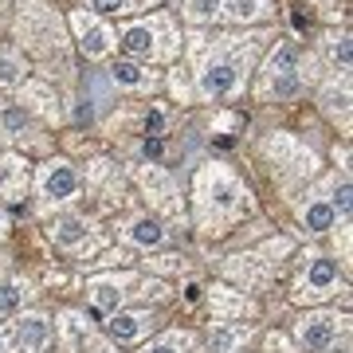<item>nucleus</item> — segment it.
Returning <instances> with one entry per match:
<instances>
[{
	"label": "nucleus",
	"instance_id": "obj_1",
	"mask_svg": "<svg viewBox=\"0 0 353 353\" xmlns=\"http://www.w3.org/2000/svg\"><path fill=\"white\" fill-rule=\"evenodd\" d=\"M255 51L259 43H232V36H224L216 48H208L201 55V67H196V94L204 102H224L232 94H240L248 75H252Z\"/></svg>",
	"mask_w": 353,
	"mask_h": 353
},
{
	"label": "nucleus",
	"instance_id": "obj_2",
	"mask_svg": "<svg viewBox=\"0 0 353 353\" xmlns=\"http://www.w3.org/2000/svg\"><path fill=\"white\" fill-rule=\"evenodd\" d=\"M248 208H252V192L228 169H220V165L201 169V176H196V224L204 232H224V224H232Z\"/></svg>",
	"mask_w": 353,
	"mask_h": 353
},
{
	"label": "nucleus",
	"instance_id": "obj_3",
	"mask_svg": "<svg viewBox=\"0 0 353 353\" xmlns=\"http://www.w3.org/2000/svg\"><path fill=\"white\" fill-rule=\"evenodd\" d=\"M118 43L126 55L134 59H145V63H161L169 55H176L181 48V36H176L173 20L165 12H153L150 20H138V24H126L118 32Z\"/></svg>",
	"mask_w": 353,
	"mask_h": 353
},
{
	"label": "nucleus",
	"instance_id": "obj_4",
	"mask_svg": "<svg viewBox=\"0 0 353 353\" xmlns=\"http://www.w3.org/2000/svg\"><path fill=\"white\" fill-rule=\"evenodd\" d=\"M303 90V51L294 43H279L275 55L267 59L263 94L267 99H294Z\"/></svg>",
	"mask_w": 353,
	"mask_h": 353
},
{
	"label": "nucleus",
	"instance_id": "obj_5",
	"mask_svg": "<svg viewBox=\"0 0 353 353\" xmlns=\"http://www.w3.org/2000/svg\"><path fill=\"white\" fill-rule=\"evenodd\" d=\"M338 290H341L338 263H334L330 255H310L306 271L299 275V283H294V299H299V303H322V299L338 294Z\"/></svg>",
	"mask_w": 353,
	"mask_h": 353
},
{
	"label": "nucleus",
	"instance_id": "obj_6",
	"mask_svg": "<svg viewBox=\"0 0 353 353\" xmlns=\"http://www.w3.org/2000/svg\"><path fill=\"white\" fill-rule=\"evenodd\" d=\"M36 192H39V201L43 204H67V201H75L79 196V173H75V165H67V161H48V165H39V173H36Z\"/></svg>",
	"mask_w": 353,
	"mask_h": 353
},
{
	"label": "nucleus",
	"instance_id": "obj_7",
	"mask_svg": "<svg viewBox=\"0 0 353 353\" xmlns=\"http://www.w3.org/2000/svg\"><path fill=\"white\" fill-rule=\"evenodd\" d=\"M338 334H345V318L330 314V310H314V314H306L294 326V338H299V345L306 353H326L338 341Z\"/></svg>",
	"mask_w": 353,
	"mask_h": 353
},
{
	"label": "nucleus",
	"instance_id": "obj_8",
	"mask_svg": "<svg viewBox=\"0 0 353 353\" xmlns=\"http://www.w3.org/2000/svg\"><path fill=\"white\" fill-rule=\"evenodd\" d=\"M48 236H51V243H55V248L75 252V255L94 252V248H99V236H94V232H90V224H87V220H79V216H55V220H51V228H48Z\"/></svg>",
	"mask_w": 353,
	"mask_h": 353
},
{
	"label": "nucleus",
	"instance_id": "obj_9",
	"mask_svg": "<svg viewBox=\"0 0 353 353\" xmlns=\"http://www.w3.org/2000/svg\"><path fill=\"white\" fill-rule=\"evenodd\" d=\"M4 334L12 341V353H39L51 338V322L43 314H20Z\"/></svg>",
	"mask_w": 353,
	"mask_h": 353
},
{
	"label": "nucleus",
	"instance_id": "obj_10",
	"mask_svg": "<svg viewBox=\"0 0 353 353\" xmlns=\"http://www.w3.org/2000/svg\"><path fill=\"white\" fill-rule=\"evenodd\" d=\"M71 28H75L79 48H83V55H87V59H102V55H106V51L114 48V32H110V24L94 20L90 12H75V16H71Z\"/></svg>",
	"mask_w": 353,
	"mask_h": 353
},
{
	"label": "nucleus",
	"instance_id": "obj_11",
	"mask_svg": "<svg viewBox=\"0 0 353 353\" xmlns=\"http://www.w3.org/2000/svg\"><path fill=\"white\" fill-rule=\"evenodd\" d=\"M153 326H157V314H150V310H118V314L106 322V334H110L114 341H138V338H145Z\"/></svg>",
	"mask_w": 353,
	"mask_h": 353
},
{
	"label": "nucleus",
	"instance_id": "obj_12",
	"mask_svg": "<svg viewBox=\"0 0 353 353\" xmlns=\"http://www.w3.org/2000/svg\"><path fill=\"white\" fill-rule=\"evenodd\" d=\"M134 283H138V279L134 275H106V279H94V283H90V303H94V310H114V306L122 303V299H126V294H134Z\"/></svg>",
	"mask_w": 353,
	"mask_h": 353
},
{
	"label": "nucleus",
	"instance_id": "obj_13",
	"mask_svg": "<svg viewBox=\"0 0 353 353\" xmlns=\"http://www.w3.org/2000/svg\"><path fill=\"white\" fill-rule=\"evenodd\" d=\"M334 208H330V201L326 196H310V201L303 204V212H299V224L310 232V236H326L330 228H334Z\"/></svg>",
	"mask_w": 353,
	"mask_h": 353
},
{
	"label": "nucleus",
	"instance_id": "obj_14",
	"mask_svg": "<svg viewBox=\"0 0 353 353\" xmlns=\"http://www.w3.org/2000/svg\"><path fill=\"white\" fill-rule=\"evenodd\" d=\"M110 83L114 87H126V90H150L153 83H157V75L145 71L141 63H134V59H118V63L110 67Z\"/></svg>",
	"mask_w": 353,
	"mask_h": 353
},
{
	"label": "nucleus",
	"instance_id": "obj_15",
	"mask_svg": "<svg viewBox=\"0 0 353 353\" xmlns=\"http://www.w3.org/2000/svg\"><path fill=\"white\" fill-rule=\"evenodd\" d=\"M126 240L138 248H161L165 243V224L157 216H134L126 224Z\"/></svg>",
	"mask_w": 353,
	"mask_h": 353
},
{
	"label": "nucleus",
	"instance_id": "obj_16",
	"mask_svg": "<svg viewBox=\"0 0 353 353\" xmlns=\"http://www.w3.org/2000/svg\"><path fill=\"white\" fill-rule=\"evenodd\" d=\"M271 12V0H220V20L232 24H252Z\"/></svg>",
	"mask_w": 353,
	"mask_h": 353
},
{
	"label": "nucleus",
	"instance_id": "obj_17",
	"mask_svg": "<svg viewBox=\"0 0 353 353\" xmlns=\"http://www.w3.org/2000/svg\"><path fill=\"white\" fill-rule=\"evenodd\" d=\"M28 79V59L12 48H0V87H20Z\"/></svg>",
	"mask_w": 353,
	"mask_h": 353
},
{
	"label": "nucleus",
	"instance_id": "obj_18",
	"mask_svg": "<svg viewBox=\"0 0 353 353\" xmlns=\"http://www.w3.org/2000/svg\"><path fill=\"white\" fill-rule=\"evenodd\" d=\"M248 338V326H216L212 338H208V353H236Z\"/></svg>",
	"mask_w": 353,
	"mask_h": 353
},
{
	"label": "nucleus",
	"instance_id": "obj_19",
	"mask_svg": "<svg viewBox=\"0 0 353 353\" xmlns=\"http://www.w3.org/2000/svg\"><path fill=\"white\" fill-rule=\"evenodd\" d=\"M0 134H8V138L32 134V118H28L24 106H0Z\"/></svg>",
	"mask_w": 353,
	"mask_h": 353
},
{
	"label": "nucleus",
	"instance_id": "obj_20",
	"mask_svg": "<svg viewBox=\"0 0 353 353\" xmlns=\"http://www.w3.org/2000/svg\"><path fill=\"white\" fill-rule=\"evenodd\" d=\"M32 299V290H28V283H0V314H16L20 306Z\"/></svg>",
	"mask_w": 353,
	"mask_h": 353
},
{
	"label": "nucleus",
	"instance_id": "obj_21",
	"mask_svg": "<svg viewBox=\"0 0 353 353\" xmlns=\"http://www.w3.org/2000/svg\"><path fill=\"white\" fill-rule=\"evenodd\" d=\"M192 350V338L189 334H161L157 341H150L141 353H189Z\"/></svg>",
	"mask_w": 353,
	"mask_h": 353
},
{
	"label": "nucleus",
	"instance_id": "obj_22",
	"mask_svg": "<svg viewBox=\"0 0 353 353\" xmlns=\"http://www.w3.org/2000/svg\"><path fill=\"white\" fill-rule=\"evenodd\" d=\"M326 51H330V63L338 67V71H350V36L345 32L326 36Z\"/></svg>",
	"mask_w": 353,
	"mask_h": 353
},
{
	"label": "nucleus",
	"instance_id": "obj_23",
	"mask_svg": "<svg viewBox=\"0 0 353 353\" xmlns=\"http://www.w3.org/2000/svg\"><path fill=\"white\" fill-rule=\"evenodd\" d=\"M185 16H189L192 24L220 20V0H185Z\"/></svg>",
	"mask_w": 353,
	"mask_h": 353
},
{
	"label": "nucleus",
	"instance_id": "obj_24",
	"mask_svg": "<svg viewBox=\"0 0 353 353\" xmlns=\"http://www.w3.org/2000/svg\"><path fill=\"white\" fill-rule=\"evenodd\" d=\"M90 12H106V16H126L141 4H153V0H87Z\"/></svg>",
	"mask_w": 353,
	"mask_h": 353
},
{
	"label": "nucleus",
	"instance_id": "obj_25",
	"mask_svg": "<svg viewBox=\"0 0 353 353\" xmlns=\"http://www.w3.org/2000/svg\"><path fill=\"white\" fill-rule=\"evenodd\" d=\"M330 208H334V216H350V176H341V181H334V196H330Z\"/></svg>",
	"mask_w": 353,
	"mask_h": 353
},
{
	"label": "nucleus",
	"instance_id": "obj_26",
	"mask_svg": "<svg viewBox=\"0 0 353 353\" xmlns=\"http://www.w3.org/2000/svg\"><path fill=\"white\" fill-rule=\"evenodd\" d=\"M83 330H87V322L79 314H63V338L71 350H83Z\"/></svg>",
	"mask_w": 353,
	"mask_h": 353
},
{
	"label": "nucleus",
	"instance_id": "obj_27",
	"mask_svg": "<svg viewBox=\"0 0 353 353\" xmlns=\"http://www.w3.org/2000/svg\"><path fill=\"white\" fill-rule=\"evenodd\" d=\"M12 169H20V165L12 161V157H0V192H8V173Z\"/></svg>",
	"mask_w": 353,
	"mask_h": 353
},
{
	"label": "nucleus",
	"instance_id": "obj_28",
	"mask_svg": "<svg viewBox=\"0 0 353 353\" xmlns=\"http://www.w3.org/2000/svg\"><path fill=\"white\" fill-rule=\"evenodd\" d=\"M161 126H165V114L150 110V118H145V134H161Z\"/></svg>",
	"mask_w": 353,
	"mask_h": 353
},
{
	"label": "nucleus",
	"instance_id": "obj_29",
	"mask_svg": "<svg viewBox=\"0 0 353 353\" xmlns=\"http://www.w3.org/2000/svg\"><path fill=\"white\" fill-rule=\"evenodd\" d=\"M83 353H110V345H99V341L90 345V338H87V345H83Z\"/></svg>",
	"mask_w": 353,
	"mask_h": 353
},
{
	"label": "nucleus",
	"instance_id": "obj_30",
	"mask_svg": "<svg viewBox=\"0 0 353 353\" xmlns=\"http://www.w3.org/2000/svg\"><path fill=\"white\" fill-rule=\"evenodd\" d=\"M8 232V212H4V204H0V236Z\"/></svg>",
	"mask_w": 353,
	"mask_h": 353
}]
</instances>
